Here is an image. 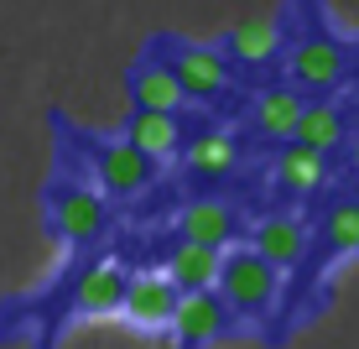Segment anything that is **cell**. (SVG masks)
I'll use <instances>...</instances> for the list:
<instances>
[{
	"instance_id": "1",
	"label": "cell",
	"mask_w": 359,
	"mask_h": 349,
	"mask_svg": "<svg viewBox=\"0 0 359 349\" xmlns=\"http://www.w3.org/2000/svg\"><path fill=\"white\" fill-rule=\"evenodd\" d=\"M42 214H47V230L63 251L83 256L94 251L99 240L109 235V198L94 188L89 178H57L53 188L42 193Z\"/></svg>"
},
{
	"instance_id": "2",
	"label": "cell",
	"mask_w": 359,
	"mask_h": 349,
	"mask_svg": "<svg viewBox=\"0 0 359 349\" xmlns=\"http://www.w3.org/2000/svg\"><path fill=\"white\" fill-rule=\"evenodd\" d=\"M219 297H224V308L234 318L245 323H261L271 308H276V292H281V271L266 266L261 256L250 251V245H234L224 251V266H219Z\"/></svg>"
},
{
	"instance_id": "3",
	"label": "cell",
	"mask_w": 359,
	"mask_h": 349,
	"mask_svg": "<svg viewBox=\"0 0 359 349\" xmlns=\"http://www.w3.org/2000/svg\"><path fill=\"white\" fill-rule=\"evenodd\" d=\"M83 157H89V183L104 198H141L156 183V162H146L135 146L120 136H83Z\"/></svg>"
},
{
	"instance_id": "4",
	"label": "cell",
	"mask_w": 359,
	"mask_h": 349,
	"mask_svg": "<svg viewBox=\"0 0 359 349\" xmlns=\"http://www.w3.org/2000/svg\"><path fill=\"white\" fill-rule=\"evenodd\" d=\"M126 266L115 261H83L73 271V282L63 287V308H57V323H73V318H109L120 313V297H126Z\"/></svg>"
},
{
	"instance_id": "5",
	"label": "cell",
	"mask_w": 359,
	"mask_h": 349,
	"mask_svg": "<svg viewBox=\"0 0 359 349\" xmlns=\"http://www.w3.org/2000/svg\"><path fill=\"white\" fill-rule=\"evenodd\" d=\"M177 303H182V292L162 271H130L126 297H120V318H126L130 329H141V334H162V329H172V318H177Z\"/></svg>"
},
{
	"instance_id": "6",
	"label": "cell",
	"mask_w": 359,
	"mask_h": 349,
	"mask_svg": "<svg viewBox=\"0 0 359 349\" xmlns=\"http://www.w3.org/2000/svg\"><path fill=\"white\" fill-rule=\"evenodd\" d=\"M162 58L167 68L177 73L182 94L188 99H219L229 94V58L219 47H203V42H162Z\"/></svg>"
},
{
	"instance_id": "7",
	"label": "cell",
	"mask_w": 359,
	"mask_h": 349,
	"mask_svg": "<svg viewBox=\"0 0 359 349\" xmlns=\"http://www.w3.org/2000/svg\"><path fill=\"white\" fill-rule=\"evenodd\" d=\"M126 89H130V105L146 110V115H177L188 105V94H182L177 73L167 68L162 53H141V63H130L126 73Z\"/></svg>"
},
{
	"instance_id": "8",
	"label": "cell",
	"mask_w": 359,
	"mask_h": 349,
	"mask_svg": "<svg viewBox=\"0 0 359 349\" xmlns=\"http://www.w3.org/2000/svg\"><path fill=\"white\" fill-rule=\"evenodd\" d=\"M287 73L297 94H328L333 84L344 79V47L333 37H302V42L287 53Z\"/></svg>"
},
{
	"instance_id": "9",
	"label": "cell",
	"mask_w": 359,
	"mask_h": 349,
	"mask_svg": "<svg viewBox=\"0 0 359 349\" xmlns=\"http://www.w3.org/2000/svg\"><path fill=\"white\" fill-rule=\"evenodd\" d=\"M177 240L208 245V251H234L240 245V214L224 198H193L177 209Z\"/></svg>"
},
{
	"instance_id": "10",
	"label": "cell",
	"mask_w": 359,
	"mask_h": 349,
	"mask_svg": "<svg viewBox=\"0 0 359 349\" xmlns=\"http://www.w3.org/2000/svg\"><path fill=\"white\" fill-rule=\"evenodd\" d=\"M229 323H234V313L224 308V297H219V292H182L177 318H172V334H177V344L203 349V344L224 339Z\"/></svg>"
},
{
	"instance_id": "11",
	"label": "cell",
	"mask_w": 359,
	"mask_h": 349,
	"mask_svg": "<svg viewBox=\"0 0 359 349\" xmlns=\"http://www.w3.org/2000/svg\"><path fill=\"white\" fill-rule=\"evenodd\" d=\"M307 245H313V230H307L297 214H266L255 224V235H250V251L261 256L266 266H276V271H292L297 261L307 256Z\"/></svg>"
},
{
	"instance_id": "12",
	"label": "cell",
	"mask_w": 359,
	"mask_h": 349,
	"mask_svg": "<svg viewBox=\"0 0 359 349\" xmlns=\"http://www.w3.org/2000/svg\"><path fill=\"white\" fill-rule=\"evenodd\" d=\"M120 141L135 146L146 162H172L188 146V131H182V120L177 115H146V110H130V120H126V131H120Z\"/></svg>"
},
{
	"instance_id": "13",
	"label": "cell",
	"mask_w": 359,
	"mask_h": 349,
	"mask_svg": "<svg viewBox=\"0 0 359 349\" xmlns=\"http://www.w3.org/2000/svg\"><path fill=\"white\" fill-rule=\"evenodd\" d=\"M219 266H224V251L177 240L167 251V261H162V277L177 287V292H214V287H219Z\"/></svg>"
},
{
	"instance_id": "14",
	"label": "cell",
	"mask_w": 359,
	"mask_h": 349,
	"mask_svg": "<svg viewBox=\"0 0 359 349\" xmlns=\"http://www.w3.org/2000/svg\"><path fill=\"white\" fill-rule=\"evenodd\" d=\"M276 53H281V21L276 16H245V21H234V32L224 37V58H234V63H245V68L276 63Z\"/></svg>"
},
{
	"instance_id": "15",
	"label": "cell",
	"mask_w": 359,
	"mask_h": 349,
	"mask_svg": "<svg viewBox=\"0 0 359 349\" xmlns=\"http://www.w3.org/2000/svg\"><path fill=\"white\" fill-rule=\"evenodd\" d=\"M307 99L292 89V84H276V89H261L250 105V126L266 136V141H292L297 136V120H302Z\"/></svg>"
},
{
	"instance_id": "16",
	"label": "cell",
	"mask_w": 359,
	"mask_h": 349,
	"mask_svg": "<svg viewBox=\"0 0 359 349\" xmlns=\"http://www.w3.org/2000/svg\"><path fill=\"white\" fill-rule=\"evenodd\" d=\"M271 178H276V188H287L297 198H307V193H318L328 183V157H318V152H307V146H281L276 162H271Z\"/></svg>"
},
{
	"instance_id": "17",
	"label": "cell",
	"mask_w": 359,
	"mask_h": 349,
	"mask_svg": "<svg viewBox=\"0 0 359 349\" xmlns=\"http://www.w3.org/2000/svg\"><path fill=\"white\" fill-rule=\"evenodd\" d=\"M182 157H188V172H193V178L219 183V178H229V172H234L240 146H234V136H224V131H203V136H193V141L182 146Z\"/></svg>"
},
{
	"instance_id": "18",
	"label": "cell",
	"mask_w": 359,
	"mask_h": 349,
	"mask_svg": "<svg viewBox=\"0 0 359 349\" xmlns=\"http://www.w3.org/2000/svg\"><path fill=\"white\" fill-rule=\"evenodd\" d=\"M339 141H344V115H339V105H323V99H307L302 120H297V136H292V146H307V152L328 157Z\"/></svg>"
},
{
	"instance_id": "19",
	"label": "cell",
	"mask_w": 359,
	"mask_h": 349,
	"mask_svg": "<svg viewBox=\"0 0 359 349\" xmlns=\"http://www.w3.org/2000/svg\"><path fill=\"white\" fill-rule=\"evenodd\" d=\"M323 245L333 256H359V198H333V204H328Z\"/></svg>"
},
{
	"instance_id": "20",
	"label": "cell",
	"mask_w": 359,
	"mask_h": 349,
	"mask_svg": "<svg viewBox=\"0 0 359 349\" xmlns=\"http://www.w3.org/2000/svg\"><path fill=\"white\" fill-rule=\"evenodd\" d=\"M349 162H354V172H359V136H354V146H349Z\"/></svg>"
}]
</instances>
